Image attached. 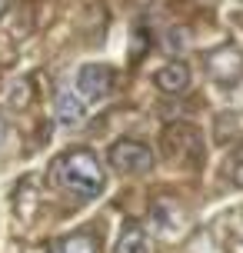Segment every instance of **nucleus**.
<instances>
[{"mask_svg": "<svg viewBox=\"0 0 243 253\" xmlns=\"http://www.w3.org/2000/svg\"><path fill=\"white\" fill-rule=\"evenodd\" d=\"M230 180L237 187H243V147H237L230 153Z\"/></svg>", "mask_w": 243, "mask_h": 253, "instance_id": "10", "label": "nucleus"}, {"mask_svg": "<svg viewBox=\"0 0 243 253\" xmlns=\"http://www.w3.org/2000/svg\"><path fill=\"white\" fill-rule=\"evenodd\" d=\"M107 164L120 177H140L154 167V150L140 140H117L107 150Z\"/></svg>", "mask_w": 243, "mask_h": 253, "instance_id": "2", "label": "nucleus"}, {"mask_svg": "<svg viewBox=\"0 0 243 253\" xmlns=\"http://www.w3.org/2000/svg\"><path fill=\"white\" fill-rule=\"evenodd\" d=\"M47 253H100V243L93 233L80 230V233H67L60 240H50Z\"/></svg>", "mask_w": 243, "mask_h": 253, "instance_id": "8", "label": "nucleus"}, {"mask_svg": "<svg viewBox=\"0 0 243 253\" xmlns=\"http://www.w3.org/2000/svg\"><path fill=\"white\" fill-rule=\"evenodd\" d=\"M114 90V70L107 63H83L77 70V93L83 100H103Z\"/></svg>", "mask_w": 243, "mask_h": 253, "instance_id": "5", "label": "nucleus"}, {"mask_svg": "<svg viewBox=\"0 0 243 253\" xmlns=\"http://www.w3.org/2000/svg\"><path fill=\"white\" fill-rule=\"evenodd\" d=\"M114 253H150V243H147V230L137 223V220H127L120 237H117Z\"/></svg>", "mask_w": 243, "mask_h": 253, "instance_id": "9", "label": "nucleus"}, {"mask_svg": "<svg viewBox=\"0 0 243 253\" xmlns=\"http://www.w3.org/2000/svg\"><path fill=\"white\" fill-rule=\"evenodd\" d=\"M3 7H7V0H0V13H3Z\"/></svg>", "mask_w": 243, "mask_h": 253, "instance_id": "11", "label": "nucleus"}, {"mask_svg": "<svg viewBox=\"0 0 243 253\" xmlns=\"http://www.w3.org/2000/svg\"><path fill=\"white\" fill-rule=\"evenodd\" d=\"M47 180H50V187L74 193L77 200H93L97 193H103V183H107L100 160L87 147H74V150L60 153L50 164Z\"/></svg>", "mask_w": 243, "mask_h": 253, "instance_id": "1", "label": "nucleus"}, {"mask_svg": "<svg viewBox=\"0 0 243 253\" xmlns=\"http://www.w3.org/2000/svg\"><path fill=\"white\" fill-rule=\"evenodd\" d=\"M203 63H206V74L213 77L217 84H223V87H233V84L243 80V53L237 50L233 43L210 50Z\"/></svg>", "mask_w": 243, "mask_h": 253, "instance_id": "4", "label": "nucleus"}, {"mask_svg": "<svg viewBox=\"0 0 243 253\" xmlns=\"http://www.w3.org/2000/svg\"><path fill=\"white\" fill-rule=\"evenodd\" d=\"M0 137H3V120H0Z\"/></svg>", "mask_w": 243, "mask_h": 253, "instance_id": "12", "label": "nucleus"}, {"mask_svg": "<svg viewBox=\"0 0 243 253\" xmlns=\"http://www.w3.org/2000/svg\"><path fill=\"white\" fill-rule=\"evenodd\" d=\"M154 84L163 90V93H183V90L190 87V67L180 63V60L163 63V67L154 74Z\"/></svg>", "mask_w": 243, "mask_h": 253, "instance_id": "7", "label": "nucleus"}, {"mask_svg": "<svg viewBox=\"0 0 243 253\" xmlns=\"http://www.w3.org/2000/svg\"><path fill=\"white\" fill-rule=\"evenodd\" d=\"M53 117H57V124H64V126H77L87 117V100L80 97L77 90H60L57 100H53Z\"/></svg>", "mask_w": 243, "mask_h": 253, "instance_id": "6", "label": "nucleus"}, {"mask_svg": "<svg viewBox=\"0 0 243 253\" xmlns=\"http://www.w3.org/2000/svg\"><path fill=\"white\" fill-rule=\"evenodd\" d=\"M163 150L173 164H197L203 157V143L190 124H173L163 133Z\"/></svg>", "mask_w": 243, "mask_h": 253, "instance_id": "3", "label": "nucleus"}]
</instances>
